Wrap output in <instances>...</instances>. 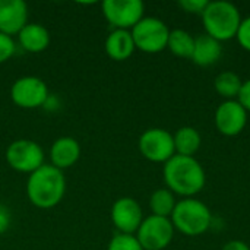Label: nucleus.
Here are the masks:
<instances>
[{"mask_svg": "<svg viewBox=\"0 0 250 250\" xmlns=\"http://www.w3.org/2000/svg\"><path fill=\"white\" fill-rule=\"evenodd\" d=\"M163 176L167 189L183 198H193L207 183L205 170L195 157L176 154L164 164Z\"/></svg>", "mask_w": 250, "mask_h": 250, "instance_id": "1", "label": "nucleus"}, {"mask_svg": "<svg viewBox=\"0 0 250 250\" xmlns=\"http://www.w3.org/2000/svg\"><path fill=\"white\" fill-rule=\"evenodd\" d=\"M66 193V179L62 170L44 164L28 176L26 196L40 209H50L59 205Z\"/></svg>", "mask_w": 250, "mask_h": 250, "instance_id": "2", "label": "nucleus"}, {"mask_svg": "<svg viewBox=\"0 0 250 250\" xmlns=\"http://www.w3.org/2000/svg\"><path fill=\"white\" fill-rule=\"evenodd\" d=\"M201 16L207 31L205 34L211 35L220 42L236 38L243 21L236 4L226 0L209 1Z\"/></svg>", "mask_w": 250, "mask_h": 250, "instance_id": "3", "label": "nucleus"}, {"mask_svg": "<svg viewBox=\"0 0 250 250\" xmlns=\"http://www.w3.org/2000/svg\"><path fill=\"white\" fill-rule=\"evenodd\" d=\"M174 230L189 237L205 234L212 224V214L209 208L193 198H185L176 204V208L170 217Z\"/></svg>", "mask_w": 250, "mask_h": 250, "instance_id": "4", "label": "nucleus"}, {"mask_svg": "<svg viewBox=\"0 0 250 250\" xmlns=\"http://www.w3.org/2000/svg\"><path fill=\"white\" fill-rule=\"evenodd\" d=\"M135 47L144 53L155 54L167 48L170 29L158 18L144 16L132 29Z\"/></svg>", "mask_w": 250, "mask_h": 250, "instance_id": "5", "label": "nucleus"}, {"mask_svg": "<svg viewBox=\"0 0 250 250\" xmlns=\"http://www.w3.org/2000/svg\"><path fill=\"white\" fill-rule=\"evenodd\" d=\"M7 166L18 171L31 174L44 166V149L31 139H16L6 149Z\"/></svg>", "mask_w": 250, "mask_h": 250, "instance_id": "6", "label": "nucleus"}, {"mask_svg": "<svg viewBox=\"0 0 250 250\" xmlns=\"http://www.w3.org/2000/svg\"><path fill=\"white\" fill-rule=\"evenodd\" d=\"M135 237L144 250H164L174 237V226L170 218L149 215L144 218Z\"/></svg>", "mask_w": 250, "mask_h": 250, "instance_id": "7", "label": "nucleus"}, {"mask_svg": "<svg viewBox=\"0 0 250 250\" xmlns=\"http://www.w3.org/2000/svg\"><path fill=\"white\" fill-rule=\"evenodd\" d=\"M101 10L114 29L130 31L144 18L145 4L141 0H105Z\"/></svg>", "mask_w": 250, "mask_h": 250, "instance_id": "8", "label": "nucleus"}, {"mask_svg": "<svg viewBox=\"0 0 250 250\" xmlns=\"http://www.w3.org/2000/svg\"><path fill=\"white\" fill-rule=\"evenodd\" d=\"M138 145L141 154L152 163L166 164L171 157L176 155L173 135L161 127H152L145 130L141 135Z\"/></svg>", "mask_w": 250, "mask_h": 250, "instance_id": "9", "label": "nucleus"}, {"mask_svg": "<svg viewBox=\"0 0 250 250\" xmlns=\"http://www.w3.org/2000/svg\"><path fill=\"white\" fill-rule=\"evenodd\" d=\"M10 98L21 108H38L45 104L48 98V88L38 76H22L13 82L10 88Z\"/></svg>", "mask_w": 250, "mask_h": 250, "instance_id": "10", "label": "nucleus"}, {"mask_svg": "<svg viewBox=\"0 0 250 250\" xmlns=\"http://www.w3.org/2000/svg\"><path fill=\"white\" fill-rule=\"evenodd\" d=\"M111 223L120 234L135 236L144 221V212L141 205L129 196L117 199L111 207Z\"/></svg>", "mask_w": 250, "mask_h": 250, "instance_id": "11", "label": "nucleus"}, {"mask_svg": "<svg viewBox=\"0 0 250 250\" xmlns=\"http://www.w3.org/2000/svg\"><path fill=\"white\" fill-rule=\"evenodd\" d=\"M248 123V111L237 100H226L215 111V126L226 136H237Z\"/></svg>", "mask_w": 250, "mask_h": 250, "instance_id": "12", "label": "nucleus"}, {"mask_svg": "<svg viewBox=\"0 0 250 250\" xmlns=\"http://www.w3.org/2000/svg\"><path fill=\"white\" fill-rule=\"evenodd\" d=\"M28 23V4L22 0H0V32L18 35Z\"/></svg>", "mask_w": 250, "mask_h": 250, "instance_id": "13", "label": "nucleus"}, {"mask_svg": "<svg viewBox=\"0 0 250 250\" xmlns=\"http://www.w3.org/2000/svg\"><path fill=\"white\" fill-rule=\"evenodd\" d=\"M81 154V145L75 138L62 136L57 138L50 148V164L63 171L75 166L79 161Z\"/></svg>", "mask_w": 250, "mask_h": 250, "instance_id": "14", "label": "nucleus"}, {"mask_svg": "<svg viewBox=\"0 0 250 250\" xmlns=\"http://www.w3.org/2000/svg\"><path fill=\"white\" fill-rule=\"evenodd\" d=\"M104 50L111 60L116 62L127 60L136 50L132 32L126 29H113L105 38Z\"/></svg>", "mask_w": 250, "mask_h": 250, "instance_id": "15", "label": "nucleus"}, {"mask_svg": "<svg viewBox=\"0 0 250 250\" xmlns=\"http://www.w3.org/2000/svg\"><path fill=\"white\" fill-rule=\"evenodd\" d=\"M223 54L221 42L215 38H212L208 34H201L195 37V47L192 53V59L195 64L208 67L215 64Z\"/></svg>", "mask_w": 250, "mask_h": 250, "instance_id": "16", "label": "nucleus"}, {"mask_svg": "<svg viewBox=\"0 0 250 250\" xmlns=\"http://www.w3.org/2000/svg\"><path fill=\"white\" fill-rule=\"evenodd\" d=\"M18 42L28 53H42L50 45V32L41 23H26L18 34Z\"/></svg>", "mask_w": 250, "mask_h": 250, "instance_id": "17", "label": "nucleus"}, {"mask_svg": "<svg viewBox=\"0 0 250 250\" xmlns=\"http://www.w3.org/2000/svg\"><path fill=\"white\" fill-rule=\"evenodd\" d=\"M174 149L177 155L183 157H195V154L199 151L202 138L201 133L192 127V126H183L180 127L174 135Z\"/></svg>", "mask_w": 250, "mask_h": 250, "instance_id": "18", "label": "nucleus"}, {"mask_svg": "<svg viewBox=\"0 0 250 250\" xmlns=\"http://www.w3.org/2000/svg\"><path fill=\"white\" fill-rule=\"evenodd\" d=\"M195 37L185 29H173L168 35L167 48L180 59H192Z\"/></svg>", "mask_w": 250, "mask_h": 250, "instance_id": "19", "label": "nucleus"}, {"mask_svg": "<svg viewBox=\"0 0 250 250\" xmlns=\"http://www.w3.org/2000/svg\"><path fill=\"white\" fill-rule=\"evenodd\" d=\"M176 198L174 193L167 189H157L155 192H152L151 198H149V208L152 215L157 217H164V218H170L174 208H176Z\"/></svg>", "mask_w": 250, "mask_h": 250, "instance_id": "20", "label": "nucleus"}, {"mask_svg": "<svg viewBox=\"0 0 250 250\" xmlns=\"http://www.w3.org/2000/svg\"><path fill=\"white\" fill-rule=\"evenodd\" d=\"M243 81L242 78L233 72V70H226L221 72L220 75H217L215 81H214V88L215 91L224 97L226 100H234L239 97L240 89H242Z\"/></svg>", "mask_w": 250, "mask_h": 250, "instance_id": "21", "label": "nucleus"}, {"mask_svg": "<svg viewBox=\"0 0 250 250\" xmlns=\"http://www.w3.org/2000/svg\"><path fill=\"white\" fill-rule=\"evenodd\" d=\"M107 250H144L142 246L139 245L138 239L132 234H116L108 246Z\"/></svg>", "mask_w": 250, "mask_h": 250, "instance_id": "22", "label": "nucleus"}, {"mask_svg": "<svg viewBox=\"0 0 250 250\" xmlns=\"http://www.w3.org/2000/svg\"><path fill=\"white\" fill-rule=\"evenodd\" d=\"M16 53V42L12 37L0 32V64L10 60Z\"/></svg>", "mask_w": 250, "mask_h": 250, "instance_id": "23", "label": "nucleus"}, {"mask_svg": "<svg viewBox=\"0 0 250 250\" xmlns=\"http://www.w3.org/2000/svg\"><path fill=\"white\" fill-rule=\"evenodd\" d=\"M208 0H180L179 1V7L183 9L186 13H196V15H202L205 7L208 6Z\"/></svg>", "mask_w": 250, "mask_h": 250, "instance_id": "24", "label": "nucleus"}, {"mask_svg": "<svg viewBox=\"0 0 250 250\" xmlns=\"http://www.w3.org/2000/svg\"><path fill=\"white\" fill-rule=\"evenodd\" d=\"M236 38H237L239 44H240L245 50L250 51V16L242 21Z\"/></svg>", "mask_w": 250, "mask_h": 250, "instance_id": "25", "label": "nucleus"}, {"mask_svg": "<svg viewBox=\"0 0 250 250\" xmlns=\"http://www.w3.org/2000/svg\"><path fill=\"white\" fill-rule=\"evenodd\" d=\"M237 101L245 107L246 111H250V79L243 82L240 94L237 97Z\"/></svg>", "mask_w": 250, "mask_h": 250, "instance_id": "26", "label": "nucleus"}, {"mask_svg": "<svg viewBox=\"0 0 250 250\" xmlns=\"http://www.w3.org/2000/svg\"><path fill=\"white\" fill-rule=\"evenodd\" d=\"M10 221H12V215L9 208L0 204V234H3L10 227Z\"/></svg>", "mask_w": 250, "mask_h": 250, "instance_id": "27", "label": "nucleus"}, {"mask_svg": "<svg viewBox=\"0 0 250 250\" xmlns=\"http://www.w3.org/2000/svg\"><path fill=\"white\" fill-rule=\"evenodd\" d=\"M223 250H250L249 245L242 240H231L223 246Z\"/></svg>", "mask_w": 250, "mask_h": 250, "instance_id": "28", "label": "nucleus"}]
</instances>
